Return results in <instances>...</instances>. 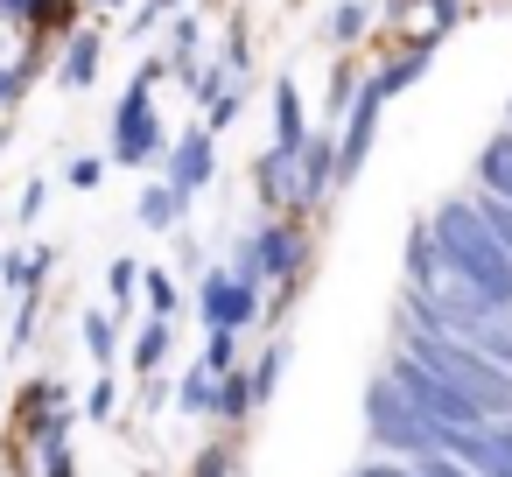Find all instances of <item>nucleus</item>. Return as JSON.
<instances>
[{"mask_svg":"<svg viewBox=\"0 0 512 477\" xmlns=\"http://www.w3.org/2000/svg\"><path fill=\"white\" fill-rule=\"evenodd\" d=\"M197 477H232V449H225V442H211V449L197 456Z\"/></svg>","mask_w":512,"mask_h":477,"instance_id":"obj_37","label":"nucleus"},{"mask_svg":"<svg viewBox=\"0 0 512 477\" xmlns=\"http://www.w3.org/2000/svg\"><path fill=\"white\" fill-rule=\"evenodd\" d=\"M71 183H78V190H99V183H106V162H99V155H78V162H71Z\"/></svg>","mask_w":512,"mask_h":477,"instance_id":"obj_36","label":"nucleus"},{"mask_svg":"<svg viewBox=\"0 0 512 477\" xmlns=\"http://www.w3.org/2000/svg\"><path fill=\"white\" fill-rule=\"evenodd\" d=\"M85 8H127V0H85Z\"/></svg>","mask_w":512,"mask_h":477,"instance_id":"obj_43","label":"nucleus"},{"mask_svg":"<svg viewBox=\"0 0 512 477\" xmlns=\"http://www.w3.org/2000/svg\"><path fill=\"white\" fill-rule=\"evenodd\" d=\"M57 78H64L71 92H85V85L99 78V36H92V29H78V36L64 43V71H57Z\"/></svg>","mask_w":512,"mask_h":477,"instance_id":"obj_16","label":"nucleus"},{"mask_svg":"<svg viewBox=\"0 0 512 477\" xmlns=\"http://www.w3.org/2000/svg\"><path fill=\"white\" fill-rule=\"evenodd\" d=\"M197 316H204V330H246L267 316V295L246 288L232 267H204L197 274Z\"/></svg>","mask_w":512,"mask_h":477,"instance_id":"obj_6","label":"nucleus"},{"mask_svg":"<svg viewBox=\"0 0 512 477\" xmlns=\"http://www.w3.org/2000/svg\"><path fill=\"white\" fill-rule=\"evenodd\" d=\"M29 64H15V57H0V106H22V92H29Z\"/></svg>","mask_w":512,"mask_h":477,"instance_id":"obj_31","label":"nucleus"},{"mask_svg":"<svg viewBox=\"0 0 512 477\" xmlns=\"http://www.w3.org/2000/svg\"><path fill=\"white\" fill-rule=\"evenodd\" d=\"M386 372H393V386H400V393H407V400H414V407H421L435 428H484V421H491V414H484L470 393H456L442 372H428V365H421L414 351H400V344H393Z\"/></svg>","mask_w":512,"mask_h":477,"instance_id":"obj_4","label":"nucleus"},{"mask_svg":"<svg viewBox=\"0 0 512 477\" xmlns=\"http://www.w3.org/2000/svg\"><path fill=\"white\" fill-rule=\"evenodd\" d=\"M239 106H246V85H232V92H225V99H218V106H211V113H204V127H211V134H225V127H232V113H239Z\"/></svg>","mask_w":512,"mask_h":477,"instance_id":"obj_34","label":"nucleus"},{"mask_svg":"<svg viewBox=\"0 0 512 477\" xmlns=\"http://www.w3.org/2000/svg\"><path fill=\"white\" fill-rule=\"evenodd\" d=\"M169 351H176V323H169V316H148L141 337H134V365H141V372H162Z\"/></svg>","mask_w":512,"mask_h":477,"instance_id":"obj_18","label":"nucleus"},{"mask_svg":"<svg viewBox=\"0 0 512 477\" xmlns=\"http://www.w3.org/2000/svg\"><path fill=\"white\" fill-rule=\"evenodd\" d=\"M0 22H8V29H29V0H0Z\"/></svg>","mask_w":512,"mask_h":477,"instance_id":"obj_41","label":"nucleus"},{"mask_svg":"<svg viewBox=\"0 0 512 477\" xmlns=\"http://www.w3.org/2000/svg\"><path fill=\"white\" fill-rule=\"evenodd\" d=\"M78 330H85V351H92V365L106 372V365H113V351H120V330H113V309H85V323H78Z\"/></svg>","mask_w":512,"mask_h":477,"instance_id":"obj_21","label":"nucleus"},{"mask_svg":"<svg viewBox=\"0 0 512 477\" xmlns=\"http://www.w3.org/2000/svg\"><path fill=\"white\" fill-rule=\"evenodd\" d=\"M162 155H169V134H162V113H155V78L141 71L120 92V113H113V162L120 169H155Z\"/></svg>","mask_w":512,"mask_h":477,"instance_id":"obj_5","label":"nucleus"},{"mask_svg":"<svg viewBox=\"0 0 512 477\" xmlns=\"http://www.w3.org/2000/svg\"><path fill=\"white\" fill-rule=\"evenodd\" d=\"M428 8V29H421V43H435V36H449L456 22H463V0H421Z\"/></svg>","mask_w":512,"mask_h":477,"instance_id":"obj_30","label":"nucleus"},{"mask_svg":"<svg viewBox=\"0 0 512 477\" xmlns=\"http://www.w3.org/2000/svg\"><path fill=\"white\" fill-rule=\"evenodd\" d=\"M141 274H148V267H134V260H113V288H106V295H113V302H134Z\"/></svg>","mask_w":512,"mask_h":477,"instance_id":"obj_35","label":"nucleus"},{"mask_svg":"<svg viewBox=\"0 0 512 477\" xmlns=\"http://www.w3.org/2000/svg\"><path fill=\"white\" fill-rule=\"evenodd\" d=\"M36 456H43V477H78V456H71V442H43Z\"/></svg>","mask_w":512,"mask_h":477,"instance_id":"obj_32","label":"nucleus"},{"mask_svg":"<svg viewBox=\"0 0 512 477\" xmlns=\"http://www.w3.org/2000/svg\"><path fill=\"white\" fill-rule=\"evenodd\" d=\"M365 435L379 456H435L442 449V428L393 386V372H372V386H365Z\"/></svg>","mask_w":512,"mask_h":477,"instance_id":"obj_3","label":"nucleus"},{"mask_svg":"<svg viewBox=\"0 0 512 477\" xmlns=\"http://www.w3.org/2000/svg\"><path fill=\"white\" fill-rule=\"evenodd\" d=\"M204 365L211 372H232L239 365V330H204Z\"/></svg>","mask_w":512,"mask_h":477,"instance_id":"obj_28","label":"nucleus"},{"mask_svg":"<svg viewBox=\"0 0 512 477\" xmlns=\"http://www.w3.org/2000/svg\"><path fill=\"white\" fill-rule=\"evenodd\" d=\"M316 127H323V120L302 113V85H295V78H274V148H295V155H302Z\"/></svg>","mask_w":512,"mask_h":477,"instance_id":"obj_11","label":"nucleus"},{"mask_svg":"<svg viewBox=\"0 0 512 477\" xmlns=\"http://www.w3.org/2000/svg\"><path fill=\"white\" fill-rule=\"evenodd\" d=\"M344 183V155H337V127H316L302 148V211H316L330 190Z\"/></svg>","mask_w":512,"mask_h":477,"instance_id":"obj_10","label":"nucleus"},{"mask_svg":"<svg viewBox=\"0 0 512 477\" xmlns=\"http://www.w3.org/2000/svg\"><path fill=\"white\" fill-rule=\"evenodd\" d=\"M477 190H491V197H505V204H512V120L477 148Z\"/></svg>","mask_w":512,"mask_h":477,"instance_id":"obj_13","label":"nucleus"},{"mask_svg":"<svg viewBox=\"0 0 512 477\" xmlns=\"http://www.w3.org/2000/svg\"><path fill=\"white\" fill-rule=\"evenodd\" d=\"M183 204H190V197H183L169 176H155V183H141L134 218H141V232H155V239H162V232H183Z\"/></svg>","mask_w":512,"mask_h":477,"instance_id":"obj_12","label":"nucleus"},{"mask_svg":"<svg viewBox=\"0 0 512 477\" xmlns=\"http://www.w3.org/2000/svg\"><path fill=\"white\" fill-rule=\"evenodd\" d=\"M43 197H50V183H43V176H36V183H29V190H22V225H29V218H36V211H43Z\"/></svg>","mask_w":512,"mask_h":477,"instance_id":"obj_40","label":"nucleus"},{"mask_svg":"<svg viewBox=\"0 0 512 477\" xmlns=\"http://www.w3.org/2000/svg\"><path fill=\"white\" fill-rule=\"evenodd\" d=\"M218 134L197 120V127H183L176 141H169V155H162V176L183 190V197H197V190H211V176H218V148H211Z\"/></svg>","mask_w":512,"mask_h":477,"instance_id":"obj_7","label":"nucleus"},{"mask_svg":"<svg viewBox=\"0 0 512 477\" xmlns=\"http://www.w3.org/2000/svg\"><path fill=\"white\" fill-rule=\"evenodd\" d=\"M428 50H435V43H414L407 57H393V64H379V71H372V85H379L386 99H400L407 85H421V71H428Z\"/></svg>","mask_w":512,"mask_h":477,"instance_id":"obj_17","label":"nucleus"},{"mask_svg":"<svg viewBox=\"0 0 512 477\" xmlns=\"http://www.w3.org/2000/svg\"><path fill=\"white\" fill-rule=\"evenodd\" d=\"M253 239H260V260H267V288H295V281H302V267H309V232H302L295 218H281V211H274Z\"/></svg>","mask_w":512,"mask_h":477,"instance_id":"obj_8","label":"nucleus"},{"mask_svg":"<svg viewBox=\"0 0 512 477\" xmlns=\"http://www.w3.org/2000/svg\"><path fill=\"white\" fill-rule=\"evenodd\" d=\"M484 435H491V449H498V456H512V414H505V421H491Z\"/></svg>","mask_w":512,"mask_h":477,"instance_id":"obj_42","label":"nucleus"},{"mask_svg":"<svg viewBox=\"0 0 512 477\" xmlns=\"http://www.w3.org/2000/svg\"><path fill=\"white\" fill-rule=\"evenodd\" d=\"M141 295H148V316H169V323H176L183 288H176V274H169V267H148V274H141Z\"/></svg>","mask_w":512,"mask_h":477,"instance_id":"obj_22","label":"nucleus"},{"mask_svg":"<svg viewBox=\"0 0 512 477\" xmlns=\"http://www.w3.org/2000/svg\"><path fill=\"white\" fill-rule=\"evenodd\" d=\"M463 344H477L484 358H498V365L512 372V302H498V309H491V316H484V323H477Z\"/></svg>","mask_w":512,"mask_h":477,"instance_id":"obj_15","label":"nucleus"},{"mask_svg":"<svg viewBox=\"0 0 512 477\" xmlns=\"http://www.w3.org/2000/svg\"><path fill=\"white\" fill-rule=\"evenodd\" d=\"M365 29H372V0H337V8H330V22H323V36H330L337 50H351Z\"/></svg>","mask_w":512,"mask_h":477,"instance_id":"obj_20","label":"nucleus"},{"mask_svg":"<svg viewBox=\"0 0 512 477\" xmlns=\"http://www.w3.org/2000/svg\"><path fill=\"white\" fill-rule=\"evenodd\" d=\"M85 421H113L120 414V386H113V372H99L92 386H85V407H78Z\"/></svg>","mask_w":512,"mask_h":477,"instance_id":"obj_26","label":"nucleus"},{"mask_svg":"<svg viewBox=\"0 0 512 477\" xmlns=\"http://www.w3.org/2000/svg\"><path fill=\"white\" fill-rule=\"evenodd\" d=\"M400 351H414L428 372H442L456 393H470L491 421L512 414V372H505L498 358H484L477 344H463V337H449V330H435V323H421V316L400 309Z\"/></svg>","mask_w":512,"mask_h":477,"instance_id":"obj_1","label":"nucleus"},{"mask_svg":"<svg viewBox=\"0 0 512 477\" xmlns=\"http://www.w3.org/2000/svg\"><path fill=\"white\" fill-rule=\"evenodd\" d=\"M253 190H260L267 211H302V155L267 141L260 162H253Z\"/></svg>","mask_w":512,"mask_h":477,"instance_id":"obj_9","label":"nucleus"},{"mask_svg":"<svg viewBox=\"0 0 512 477\" xmlns=\"http://www.w3.org/2000/svg\"><path fill=\"white\" fill-rule=\"evenodd\" d=\"M414 463H421V477H484V470H470L463 456H442V449L435 456H414Z\"/></svg>","mask_w":512,"mask_h":477,"instance_id":"obj_33","label":"nucleus"},{"mask_svg":"<svg viewBox=\"0 0 512 477\" xmlns=\"http://www.w3.org/2000/svg\"><path fill=\"white\" fill-rule=\"evenodd\" d=\"M344 477H421V463H414V456H365V463H351Z\"/></svg>","mask_w":512,"mask_h":477,"instance_id":"obj_29","label":"nucleus"},{"mask_svg":"<svg viewBox=\"0 0 512 477\" xmlns=\"http://www.w3.org/2000/svg\"><path fill=\"white\" fill-rule=\"evenodd\" d=\"M505 120H512V106H505Z\"/></svg>","mask_w":512,"mask_h":477,"instance_id":"obj_44","label":"nucleus"},{"mask_svg":"<svg viewBox=\"0 0 512 477\" xmlns=\"http://www.w3.org/2000/svg\"><path fill=\"white\" fill-rule=\"evenodd\" d=\"M470 204H477V218H484V225L505 239V253H512V204H505V197H491V190H470Z\"/></svg>","mask_w":512,"mask_h":477,"instance_id":"obj_27","label":"nucleus"},{"mask_svg":"<svg viewBox=\"0 0 512 477\" xmlns=\"http://www.w3.org/2000/svg\"><path fill=\"white\" fill-rule=\"evenodd\" d=\"M197 50V15H176V36H169V57H190Z\"/></svg>","mask_w":512,"mask_h":477,"instance_id":"obj_38","label":"nucleus"},{"mask_svg":"<svg viewBox=\"0 0 512 477\" xmlns=\"http://www.w3.org/2000/svg\"><path fill=\"white\" fill-rule=\"evenodd\" d=\"M253 407H260V379H253V372H239V365H232V372H218V414H211V421L239 428Z\"/></svg>","mask_w":512,"mask_h":477,"instance_id":"obj_14","label":"nucleus"},{"mask_svg":"<svg viewBox=\"0 0 512 477\" xmlns=\"http://www.w3.org/2000/svg\"><path fill=\"white\" fill-rule=\"evenodd\" d=\"M225 267H232L246 288H267V260H260V239H253V232H246V239H232V260H225Z\"/></svg>","mask_w":512,"mask_h":477,"instance_id":"obj_25","label":"nucleus"},{"mask_svg":"<svg viewBox=\"0 0 512 477\" xmlns=\"http://www.w3.org/2000/svg\"><path fill=\"white\" fill-rule=\"evenodd\" d=\"M43 274H50V253H43V246H36V253H15V260H0V281H8L15 295L43 288Z\"/></svg>","mask_w":512,"mask_h":477,"instance_id":"obj_23","label":"nucleus"},{"mask_svg":"<svg viewBox=\"0 0 512 477\" xmlns=\"http://www.w3.org/2000/svg\"><path fill=\"white\" fill-rule=\"evenodd\" d=\"M484 428H491V421H484ZM470 470H484V477H512V456H498V449H491V435H484V456H477Z\"/></svg>","mask_w":512,"mask_h":477,"instance_id":"obj_39","label":"nucleus"},{"mask_svg":"<svg viewBox=\"0 0 512 477\" xmlns=\"http://www.w3.org/2000/svg\"><path fill=\"white\" fill-rule=\"evenodd\" d=\"M428 225H435V246H442V260H449L456 281L484 288L491 302H512V253H505V239L477 218L470 190H463V197H442V204L428 211Z\"/></svg>","mask_w":512,"mask_h":477,"instance_id":"obj_2","label":"nucleus"},{"mask_svg":"<svg viewBox=\"0 0 512 477\" xmlns=\"http://www.w3.org/2000/svg\"><path fill=\"white\" fill-rule=\"evenodd\" d=\"M176 407H183V414H204V421L218 414V372H211L204 358L183 372V386H176Z\"/></svg>","mask_w":512,"mask_h":477,"instance_id":"obj_19","label":"nucleus"},{"mask_svg":"<svg viewBox=\"0 0 512 477\" xmlns=\"http://www.w3.org/2000/svg\"><path fill=\"white\" fill-rule=\"evenodd\" d=\"M288 358H295V344H288V337H274V344L260 351V365H253V379H260V407L281 393V372H288Z\"/></svg>","mask_w":512,"mask_h":477,"instance_id":"obj_24","label":"nucleus"}]
</instances>
